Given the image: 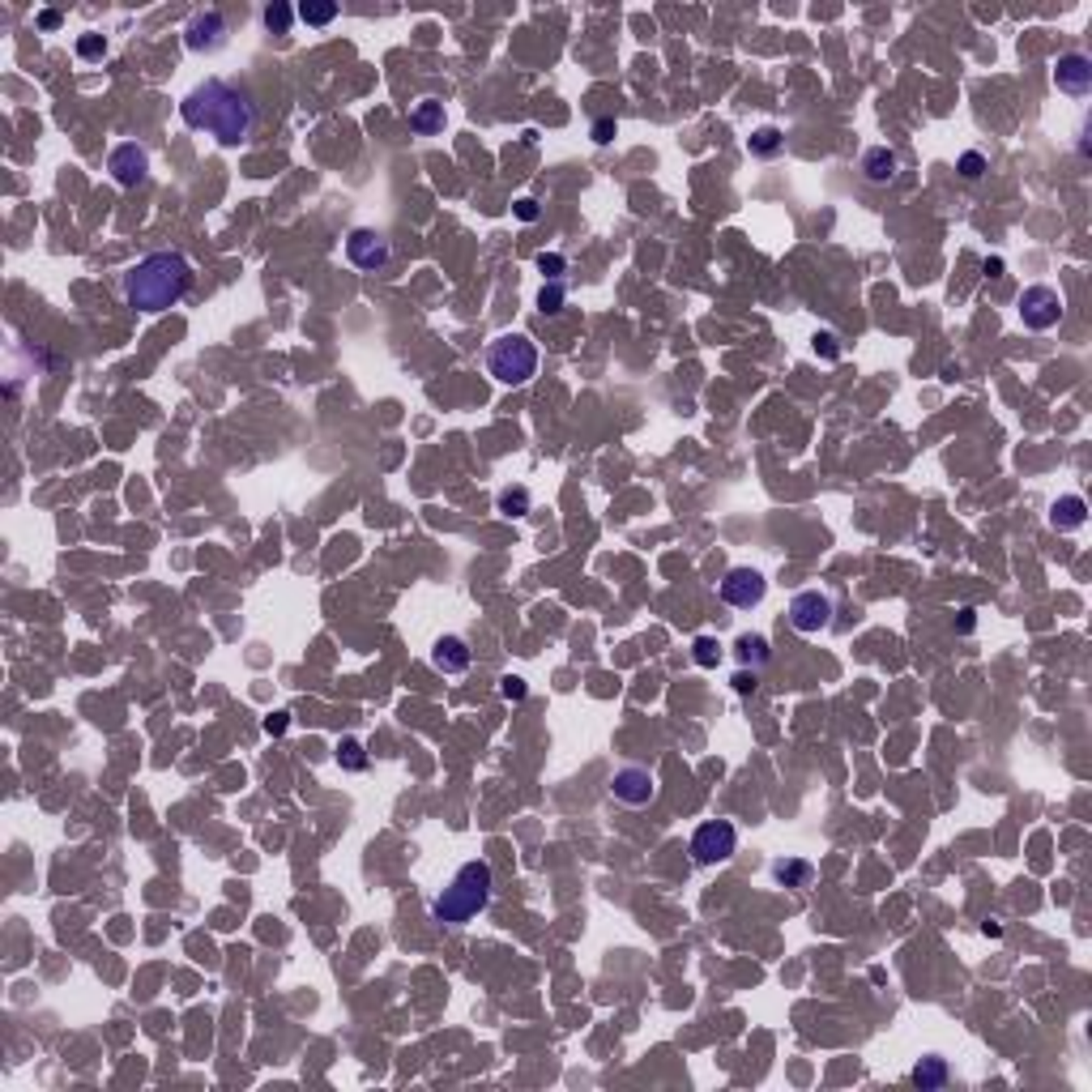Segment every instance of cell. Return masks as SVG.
<instances>
[{
  "label": "cell",
  "instance_id": "cell-13",
  "mask_svg": "<svg viewBox=\"0 0 1092 1092\" xmlns=\"http://www.w3.org/2000/svg\"><path fill=\"white\" fill-rule=\"evenodd\" d=\"M1054 86L1071 99H1084L1092 90V60L1084 51H1062L1058 56V69H1054Z\"/></svg>",
  "mask_w": 1092,
  "mask_h": 1092
},
{
  "label": "cell",
  "instance_id": "cell-8",
  "mask_svg": "<svg viewBox=\"0 0 1092 1092\" xmlns=\"http://www.w3.org/2000/svg\"><path fill=\"white\" fill-rule=\"evenodd\" d=\"M389 256H393V248H389V240H385L380 231H372V227H354V231H350L346 260L354 265V269L376 273V269H385V265H389Z\"/></svg>",
  "mask_w": 1092,
  "mask_h": 1092
},
{
  "label": "cell",
  "instance_id": "cell-2",
  "mask_svg": "<svg viewBox=\"0 0 1092 1092\" xmlns=\"http://www.w3.org/2000/svg\"><path fill=\"white\" fill-rule=\"evenodd\" d=\"M188 286H193V265L180 252H149L124 273V295L146 316L175 307L188 295Z\"/></svg>",
  "mask_w": 1092,
  "mask_h": 1092
},
{
  "label": "cell",
  "instance_id": "cell-10",
  "mask_svg": "<svg viewBox=\"0 0 1092 1092\" xmlns=\"http://www.w3.org/2000/svg\"><path fill=\"white\" fill-rule=\"evenodd\" d=\"M764 594H768V581H764V572H755V568H730L726 581H721V597H726L730 606H739V610L760 606Z\"/></svg>",
  "mask_w": 1092,
  "mask_h": 1092
},
{
  "label": "cell",
  "instance_id": "cell-12",
  "mask_svg": "<svg viewBox=\"0 0 1092 1092\" xmlns=\"http://www.w3.org/2000/svg\"><path fill=\"white\" fill-rule=\"evenodd\" d=\"M184 43H188V51H222L227 48V17H222L218 9L197 13V17L184 26Z\"/></svg>",
  "mask_w": 1092,
  "mask_h": 1092
},
{
  "label": "cell",
  "instance_id": "cell-23",
  "mask_svg": "<svg viewBox=\"0 0 1092 1092\" xmlns=\"http://www.w3.org/2000/svg\"><path fill=\"white\" fill-rule=\"evenodd\" d=\"M260 17H265V26H269L273 35H286L299 13L291 9V4H265V13H260Z\"/></svg>",
  "mask_w": 1092,
  "mask_h": 1092
},
{
  "label": "cell",
  "instance_id": "cell-3",
  "mask_svg": "<svg viewBox=\"0 0 1092 1092\" xmlns=\"http://www.w3.org/2000/svg\"><path fill=\"white\" fill-rule=\"evenodd\" d=\"M491 888H496V875H491V866L478 858V862H465L452 879H448V888L436 900H431V918L440 922V926H465V922H474L487 905H491Z\"/></svg>",
  "mask_w": 1092,
  "mask_h": 1092
},
{
  "label": "cell",
  "instance_id": "cell-6",
  "mask_svg": "<svg viewBox=\"0 0 1092 1092\" xmlns=\"http://www.w3.org/2000/svg\"><path fill=\"white\" fill-rule=\"evenodd\" d=\"M790 628L802 632V636H819L832 628V597L819 594V589H802L790 602Z\"/></svg>",
  "mask_w": 1092,
  "mask_h": 1092
},
{
  "label": "cell",
  "instance_id": "cell-22",
  "mask_svg": "<svg viewBox=\"0 0 1092 1092\" xmlns=\"http://www.w3.org/2000/svg\"><path fill=\"white\" fill-rule=\"evenodd\" d=\"M530 508H534V496H530L525 487H512V491L499 496V512H503V516H525Z\"/></svg>",
  "mask_w": 1092,
  "mask_h": 1092
},
{
  "label": "cell",
  "instance_id": "cell-34",
  "mask_svg": "<svg viewBox=\"0 0 1092 1092\" xmlns=\"http://www.w3.org/2000/svg\"><path fill=\"white\" fill-rule=\"evenodd\" d=\"M516 218L534 222V218H538V201H530V197H525V201H516Z\"/></svg>",
  "mask_w": 1092,
  "mask_h": 1092
},
{
  "label": "cell",
  "instance_id": "cell-21",
  "mask_svg": "<svg viewBox=\"0 0 1092 1092\" xmlns=\"http://www.w3.org/2000/svg\"><path fill=\"white\" fill-rule=\"evenodd\" d=\"M338 764H342L346 773H363V768H367V751H363V743H359V739H342V747H338Z\"/></svg>",
  "mask_w": 1092,
  "mask_h": 1092
},
{
  "label": "cell",
  "instance_id": "cell-31",
  "mask_svg": "<svg viewBox=\"0 0 1092 1092\" xmlns=\"http://www.w3.org/2000/svg\"><path fill=\"white\" fill-rule=\"evenodd\" d=\"M730 683H734V692H739V695H747V692H755V683H760V674H755V670H751V674H747V670H739V674H734V679H730Z\"/></svg>",
  "mask_w": 1092,
  "mask_h": 1092
},
{
  "label": "cell",
  "instance_id": "cell-36",
  "mask_svg": "<svg viewBox=\"0 0 1092 1092\" xmlns=\"http://www.w3.org/2000/svg\"><path fill=\"white\" fill-rule=\"evenodd\" d=\"M538 265H543V273L550 269V278H559V269H563V260H559V256H543Z\"/></svg>",
  "mask_w": 1092,
  "mask_h": 1092
},
{
  "label": "cell",
  "instance_id": "cell-25",
  "mask_svg": "<svg viewBox=\"0 0 1092 1092\" xmlns=\"http://www.w3.org/2000/svg\"><path fill=\"white\" fill-rule=\"evenodd\" d=\"M692 657H695V666H704V670H713L717 661H721V645L713 641V636H695V645H692Z\"/></svg>",
  "mask_w": 1092,
  "mask_h": 1092
},
{
  "label": "cell",
  "instance_id": "cell-30",
  "mask_svg": "<svg viewBox=\"0 0 1092 1092\" xmlns=\"http://www.w3.org/2000/svg\"><path fill=\"white\" fill-rule=\"evenodd\" d=\"M982 171H986V158H982L977 149H969V154L960 158V175H964V180H982Z\"/></svg>",
  "mask_w": 1092,
  "mask_h": 1092
},
{
  "label": "cell",
  "instance_id": "cell-9",
  "mask_svg": "<svg viewBox=\"0 0 1092 1092\" xmlns=\"http://www.w3.org/2000/svg\"><path fill=\"white\" fill-rule=\"evenodd\" d=\"M107 171H111V180H115L120 188H137V184L146 180V171H149L146 146H137V141H120V146L107 154Z\"/></svg>",
  "mask_w": 1092,
  "mask_h": 1092
},
{
  "label": "cell",
  "instance_id": "cell-17",
  "mask_svg": "<svg viewBox=\"0 0 1092 1092\" xmlns=\"http://www.w3.org/2000/svg\"><path fill=\"white\" fill-rule=\"evenodd\" d=\"M410 128H414L418 137H436V133L444 128V102H440V99H423L414 111H410Z\"/></svg>",
  "mask_w": 1092,
  "mask_h": 1092
},
{
  "label": "cell",
  "instance_id": "cell-14",
  "mask_svg": "<svg viewBox=\"0 0 1092 1092\" xmlns=\"http://www.w3.org/2000/svg\"><path fill=\"white\" fill-rule=\"evenodd\" d=\"M431 666H436L440 674H461V670H470V645H465L461 636H440V641L431 645Z\"/></svg>",
  "mask_w": 1092,
  "mask_h": 1092
},
{
  "label": "cell",
  "instance_id": "cell-24",
  "mask_svg": "<svg viewBox=\"0 0 1092 1092\" xmlns=\"http://www.w3.org/2000/svg\"><path fill=\"white\" fill-rule=\"evenodd\" d=\"M295 13H299V22H307V26H329L338 17V4H312L307 0V4H299Z\"/></svg>",
  "mask_w": 1092,
  "mask_h": 1092
},
{
  "label": "cell",
  "instance_id": "cell-29",
  "mask_svg": "<svg viewBox=\"0 0 1092 1092\" xmlns=\"http://www.w3.org/2000/svg\"><path fill=\"white\" fill-rule=\"evenodd\" d=\"M563 299H568L563 282H550V286H543V295H538V307H543V312H559Z\"/></svg>",
  "mask_w": 1092,
  "mask_h": 1092
},
{
  "label": "cell",
  "instance_id": "cell-18",
  "mask_svg": "<svg viewBox=\"0 0 1092 1092\" xmlns=\"http://www.w3.org/2000/svg\"><path fill=\"white\" fill-rule=\"evenodd\" d=\"M773 879L777 884H786V888H806L811 879H815V866L811 862H802V858H786V862H777L773 866Z\"/></svg>",
  "mask_w": 1092,
  "mask_h": 1092
},
{
  "label": "cell",
  "instance_id": "cell-20",
  "mask_svg": "<svg viewBox=\"0 0 1092 1092\" xmlns=\"http://www.w3.org/2000/svg\"><path fill=\"white\" fill-rule=\"evenodd\" d=\"M947 1080V1062L939 1054H926L918 1067H913V1084H922V1089H939Z\"/></svg>",
  "mask_w": 1092,
  "mask_h": 1092
},
{
  "label": "cell",
  "instance_id": "cell-28",
  "mask_svg": "<svg viewBox=\"0 0 1092 1092\" xmlns=\"http://www.w3.org/2000/svg\"><path fill=\"white\" fill-rule=\"evenodd\" d=\"M77 56H82V60H102V56H107V39H102V35H82V39H77Z\"/></svg>",
  "mask_w": 1092,
  "mask_h": 1092
},
{
  "label": "cell",
  "instance_id": "cell-16",
  "mask_svg": "<svg viewBox=\"0 0 1092 1092\" xmlns=\"http://www.w3.org/2000/svg\"><path fill=\"white\" fill-rule=\"evenodd\" d=\"M862 175H866V184H892L896 180V154L888 146H871L862 154Z\"/></svg>",
  "mask_w": 1092,
  "mask_h": 1092
},
{
  "label": "cell",
  "instance_id": "cell-32",
  "mask_svg": "<svg viewBox=\"0 0 1092 1092\" xmlns=\"http://www.w3.org/2000/svg\"><path fill=\"white\" fill-rule=\"evenodd\" d=\"M815 350H819L824 359H837V338H832V333H815Z\"/></svg>",
  "mask_w": 1092,
  "mask_h": 1092
},
{
  "label": "cell",
  "instance_id": "cell-37",
  "mask_svg": "<svg viewBox=\"0 0 1092 1092\" xmlns=\"http://www.w3.org/2000/svg\"><path fill=\"white\" fill-rule=\"evenodd\" d=\"M39 26H43V30H56V26H60V13H43Z\"/></svg>",
  "mask_w": 1092,
  "mask_h": 1092
},
{
  "label": "cell",
  "instance_id": "cell-27",
  "mask_svg": "<svg viewBox=\"0 0 1092 1092\" xmlns=\"http://www.w3.org/2000/svg\"><path fill=\"white\" fill-rule=\"evenodd\" d=\"M499 695L516 704V700H525V695H530V683H525L521 674H503V679H499Z\"/></svg>",
  "mask_w": 1092,
  "mask_h": 1092
},
{
  "label": "cell",
  "instance_id": "cell-1",
  "mask_svg": "<svg viewBox=\"0 0 1092 1092\" xmlns=\"http://www.w3.org/2000/svg\"><path fill=\"white\" fill-rule=\"evenodd\" d=\"M180 115L188 128L218 137L222 146H244L252 137V124H256V107H252L248 90H240L222 77H205L201 86H193L180 102Z\"/></svg>",
  "mask_w": 1092,
  "mask_h": 1092
},
{
  "label": "cell",
  "instance_id": "cell-35",
  "mask_svg": "<svg viewBox=\"0 0 1092 1092\" xmlns=\"http://www.w3.org/2000/svg\"><path fill=\"white\" fill-rule=\"evenodd\" d=\"M286 730V713H273L269 721H265V734H282Z\"/></svg>",
  "mask_w": 1092,
  "mask_h": 1092
},
{
  "label": "cell",
  "instance_id": "cell-4",
  "mask_svg": "<svg viewBox=\"0 0 1092 1092\" xmlns=\"http://www.w3.org/2000/svg\"><path fill=\"white\" fill-rule=\"evenodd\" d=\"M487 372L496 376L499 385L516 389V385H530L534 372H538V346L521 333H508V338H496L491 350H487Z\"/></svg>",
  "mask_w": 1092,
  "mask_h": 1092
},
{
  "label": "cell",
  "instance_id": "cell-15",
  "mask_svg": "<svg viewBox=\"0 0 1092 1092\" xmlns=\"http://www.w3.org/2000/svg\"><path fill=\"white\" fill-rule=\"evenodd\" d=\"M1089 521V503L1080 496H1062L1054 508H1049V525L1058 530V534H1071V530H1080Z\"/></svg>",
  "mask_w": 1092,
  "mask_h": 1092
},
{
  "label": "cell",
  "instance_id": "cell-11",
  "mask_svg": "<svg viewBox=\"0 0 1092 1092\" xmlns=\"http://www.w3.org/2000/svg\"><path fill=\"white\" fill-rule=\"evenodd\" d=\"M610 794L623 806H648L657 798V777L648 768H619L610 777Z\"/></svg>",
  "mask_w": 1092,
  "mask_h": 1092
},
{
  "label": "cell",
  "instance_id": "cell-19",
  "mask_svg": "<svg viewBox=\"0 0 1092 1092\" xmlns=\"http://www.w3.org/2000/svg\"><path fill=\"white\" fill-rule=\"evenodd\" d=\"M781 146H786V133H781L777 124H764V128L751 133V154H755V158H777Z\"/></svg>",
  "mask_w": 1092,
  "mask_h": 1092
},
{
  "label": "cell",
  "instance_id": "cell-5",
  "mask_svg": "<svg viewBox=\"0 0 1092 1092\" xmlns=\"http://www.w3.org/2000/svg\"><path fill=\"white\" fill-rule=\"evenodd\" d=\"M734 849H739V828L730 824V819H708V824H700L692 837V853L700 866H717V862H730L734 858Z\"/></svg>",
  "mask_w": 1092,
  "mask_h": 1092
},
{
  "label": "cell",
  "instance_id": "cell-26",
  "mask_svg": "<svg viewBox=\"0 0 1092 1092\" xmlns=\"http://www.w3.org/2000/svg\"><path fill=\"white\" fill-rule=\"evenodd\" d=\"M739 657L760 666V661L768 657V641H764V636H743V641H739Z\"/></svg>",
  "mask_w": 1092,
  "mask_h": 1092
},
{
  "label": "cell",
  "instance_id": "cell-33",
  "mask_svg": "<svg viewBox=\"0 0 1092 1092\" xmlns=\"http://www.w3.org/2000/svg\"><path fill=\"white\" fill-rule=\"evenodd\" d=\"M610 137H615V120H597V124H594V141H597V146H606Z\"/></svg>",
  "mask_w": 1092,
  "mask_h": 1092
},
{
  "label": "cell",
  "instance_id": "cell-7",
  "mask_svg": "<svg viewBox=\"0 0 1092 1092\" xmlns=\"http://www.w3.org/2000/svg\"><path fill=\"white\" fill-rule=\"evenodd\" d=\"M1016 307H1020V320H1024L1029 329H1037V333L1054 329V325L1062 320V295H1058L1054 286H1024Z\"/></svg>",
  "mask_w": 1092,
  "mask_h": 1092
}]
</instances>
